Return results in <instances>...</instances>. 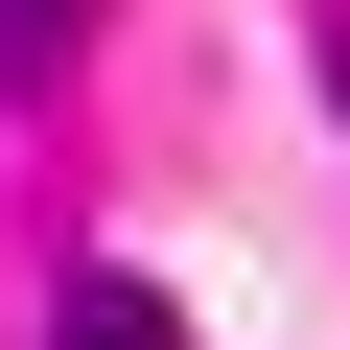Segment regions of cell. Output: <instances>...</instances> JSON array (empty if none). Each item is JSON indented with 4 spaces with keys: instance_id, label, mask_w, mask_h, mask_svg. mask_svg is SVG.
Instances as JSON below:
<instances>
[{
    "instance_id": "cell-1",
    "label": "cell",
    "mask_w": 350,
    "mask_h": 350,
    "mask_svg": "<svg viewBox=\"0 0 350 350\" xmlns=\"http://www.w3.org/2000/svg\"><path fill=\"white\" fill-rule=\"evenodd\" d=\"M47 350H187V304H163V280H70V304H47Z\"/></svg>"
},
{
    "instance_id": "cell-2",
    "label": "cell",
    "mask_w": 350,
    "mask_h": 350,
    "mask_svg": "<svg viewBox=\"0 0 350 350\" xmlns=\"http://www.w3.org/2000/svg\"><path fill=\"white\" fill-rule=\"evenodd\" d=\"M70 47H94V0H0V94H47Z\"/></svg>"
},
{
    "instance_id": "cell-3",
    "label": "cell",
    "mask_w": 350,
    "mask_h": 350,
    "mask_svg": "<svg viewBox=\"0 0 350 350\" xmlns=\"http://www.w3.org/2000/svg\"><path fill=\"white\" fill-rule=\"evenodd\" d=\"M327 94H350V70H327Z\"/></svg>"
}]
</instances>
